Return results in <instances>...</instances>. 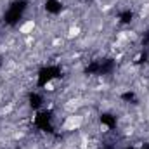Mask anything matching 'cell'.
Returning a JSON list of instances; mask_svg holds the SVG:
<instances>
[{
    "mask_svg": "<svg viewBox=\"0 0 149 149\" xmlns=\"http://www.w3.org/2000/svg\"><path fill=\"white\" fill-rule=\"evenodd\" d=\"M81 123H83V118L80 114H71L64 121V130H78L81 127Z\"/></svg>",
    "mask_w": 149,
    "mask_h": 149,
    "instance_id": "6da1fadb",
    "label": "cell"
},
{
    "mask_svg": "<svg viewBox=\"0 0 149 149\" xmlns=\"http://www.w3.org/2000/svg\"><path fill=\"white\" fill-rule=\"evenodd\" d=\"M35 26H37L35 19H28V21H24V23L19 26V33H23V35H30V33H33Z\"/></svg>",
    "mask_w": 149,
    "mask_h": 149,
    "instance_id": "7a4b0ae2",
    "label": "cell"
},
{
    "mask_svg": "<svg viewBox=\"0 0 149 149\" xmlns=\"http://www.w3.org/2000/svg\"><path fill=\"white\" fill-rule=\"evenodd\" d=\"M78 33H80V28H76V26H74V28H71V30H70V37H76Z\"/></svg>",
    "mask_w": 149,
    "mask_h": 149,
    "instance_id": "3957f363",
    "label": "cell"
},
{
    "mask_svg": "<svg viewBox=\"0 0 149 149\" xmlns=\"http://www.w3.org/2000/svg\"><path fill=\"white\" fill-rule=\"evenodd\" d=\"M45 88L50 92V90H54V85H52V83H47V85H45Z\"/></svg>",
    "mask_w": 149,
    "mask_h": 149,
    "instance_id": "277c9868",
    "label": "cell"
}]
</instances>
